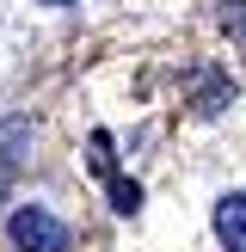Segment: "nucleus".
Instances as JSON below:
<instances>
[{"label":"nucleus","mask_w":246,"mask_h":252,"mask_svg":"<svg viewBox=\"0 0 246 252\" xmlns=\"http://www.w3.org/2000/svg\"><path fill=\"white\" fill-rule=\"evenodd\" d=\"M12 246L19 252H68V228H62L49 209L25 203L19 216H12Z\"/></svg>","instance_id":"obj_1"},{"label":"nucleus","mask_w":246,"mask_h":252,"mask_svg":"<svg viewBox=\"0 0 246 252\" xmlns=\"http://www.w3.org/2000/svg\"><path fill=\"white\" fill-rule=\"evenodd\" d=\"M111 197H117V209H123V216H135V209H142V191H135L129 179H111Z\"/></svg>","instance_id":"obj_4"},{"label":"nucleus","mask_w":246,"mask_h":252,"mask_svg":"<svg viewBox=\"0 0 246 252\" xmlns=\"http://www.w3.org/2000/svg\"><path fill=\"white\" fill-rule=\"evenodd\" d=\"M49 6H68V0H49Z\"/></svg>","instance_id":"obj_5"},{"label":"nucleus","mask_w":246,"mask_h":252,"mask_svg":"<svg viewBox=\"0 0 246 252\" xmlns=\"http://www.w3.org/2000/svg\"><path fill=\"white\" fill-rule=\"evenodd\" d=\"M215 234H221L228 252H246V191H234V197L215 203Z\"/></svg>","instance_id":"obj_2"},{"label":"nucleus","mask_w":246,"mask_h":252,"mask_svg":"<svg viewBox=\"0 0 246 252\" xmlns=\"http://www.w3.org/2000/svg\"><path fill=\"white\" fill-rule=\"evenodd\" d=\"M12 142H25V129H19V123H6V129H0V197H6V185H12V172H19V154H6Z\"/></svg>","instance_id":"obj_3"}]
</instances>
